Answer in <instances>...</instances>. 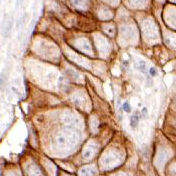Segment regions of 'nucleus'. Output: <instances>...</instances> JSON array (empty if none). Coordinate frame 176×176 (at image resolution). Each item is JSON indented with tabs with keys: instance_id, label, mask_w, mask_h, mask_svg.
<instances>
[{
	"instance_id": "nucleus-1",
	"label": "nucleus",
	"mask_w": 176,
	"mask_h": 176,
	"mask_svg": "<svg viewBox=\"0 0 176 176\" xmlns=\"http://www.w3.org/2000/svg\"><path fill=\"white\" fill-rule=\"evenodd\" d=\"M80 174H81V176H94L95 170L92 167H85L81 170Z\"/></svg>"
},
{
	"instance_id": "nucleus-7",
	"label": "nucleus",
	"mask_w": 176,
	"mask_h": 176,
	"mask_svg": "<svg viewBox=\"0 0 176 176\" xmlns=\"http://www.w3.org/2000/svg\"><path fill=\"white\" fill-rule=\"evenodd\" d=\"M142 114H143V116H144V115H145V116L147 115V109H146V108H143V109H142Z\"/></svg>"
},
{
	"instance_id": "nucleus-2",
	"label": "nucleus",
	"mask_w": 176,
	"mask_h": 176,
	"mask_svg": "<svg viewBox=\"0 0 176 176\" xmlns=\"http://www.w3.org/2000/svg\"><path fill=\"white\" fill-rule=\"evenodd\" d=\"M138 121H139L138 115L134 114V115L131 116V118H130V126L132 128H135V127L138 125Z\"/></svg>"
},
{
	"instance_id": "nucleus-6",
	"label": "nucleus",
	"mask_w": 176,
	"mask_h": 176,
	"mask_svg": "<svg viewBox=\"0 0 176 176\" xmlns=\"http://www.w3.org/2000/svg\"><path fill=\"white\" fill-rule=\"evenodd\" d=\"M149 73H150L152 76H155L156 74H157V71H156V68H154V67H152V68H150V70H149Z\"/></svg>"
},
{
	"instance_id": "nucleus-3",
	"label": "nucleus",
	"mask_w": 176,
	"mask_h": 176,
	"mask_svg": "<svg viewBox=\"0 0 176 176\" xmlns=\"http://www.w3.org/2000/svg\"><path fill=\"white\" fill-rule=\"evenodd\" d=\"M92 155H93V151H92L91 149H89V148H87L86 150L84 151V153H83L84 158H90Z\"/></svg>"
},
{
	"instance_id": "nucleus-4",
	"label": "nucleus",
	"mask_w": 176,
	"mask_h": 176,
	"mask_svg": "<svg viewBox=\"0 0 176 176\" xmlns=\"http://www.w3.org/2000/svg\"><path fill=\"white\" fill-rule=\"evenodd\" d=\"M73 2H74V4L78 7H83L85 5V2H86V0H73Z\"/></svg>"
},
{
	"instance_id": "nucleus-5",
	"label": "nucleus",
	"mask_w": 176,
	"mask_h": 176,
	"mask_svg": "<svg viewBox=\"0 0 176 176\" xmlns=\"http://www.w3.org/2000/svg\"><path fill=\"white\" fill-rule=\"evenodd\" d=\"M123 110L125 112H130L131 111L130 104H129L128 102H124V103H123Z\"/></svg>"
}]
</instances>
